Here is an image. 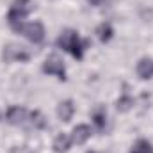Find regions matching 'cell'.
Returning <instances> with one entry per match:
<instances>
[{
    "label": "cell",
    "instance_id": "obj_1",
    "mask_svg": "<svg viewBox=\"0 0 153 153\" xmlns=\"http://www.w3.org/2000/svg\"><path fill=\"white\" fill-rule=\"evenodd\" d=\"M57 46L62 48L64 52L71 53L75 59H82L84 57V50L87 46V41H82L78 32L73 30V29H66L59 38H57Z\"/></svg>",
    "mask_w": 153,
    "mask_h": 153
},
{
    "label": "cell",
    "instance_id": "obj_2",
    "mask_svg": "<svg viewBox=\"0 0 153 153\" xmlns=\"http://www.w3.org/2000/svg\"><path fill=\"white\" fill-rule=\"evenodd\" d=\"M30 11H32V2L30 0H13L11 9L7 13V23H9V27L14 32H18V29L22 27L25 16Z\"/></svg>",
    "mask_w": 153,
    "mask_h": 153
},
{
    "label": "cell",
    "instance_id": "obj_3",
    "mask_svg": "<svg viewBox=\"0 0 153 153\" xmlns=\"http://www.w3.org/2000/svg\"><path fill=\"white\" fill-rule=\"evenodd\" d=\"M43 73L57 76L59 80H66V66H64V61L59 55H55V53L50 55V57H46V61L43 62Z\"/></svg>",
    "mask_w": 153,
    "mask_h": 153
},
{
    "label": "cell",
    "instance_id": "obj_4",
    "mask_svg": "<svg viewBox=\"0 0 153 153\" xmlns=\"http://www.w3.org/2000/svg\"><path fill=\"white\" fill-rule=\"evenodd\" d=\"M20 34H23L30 43H41L45 39V27L41 22H30V23H22L18 29Z\"/></svg>",
    "mask_w": 153,
    "mask_h": 153
},
{
    "label": "cell",
    "instance_id": "obj_5",
    "mask_svg": "<svg viewBox=\"0 0 153 153\" xmlns=\"http://www.w3.org/2000/svg\"><path fill=\"white\" fill-rule=\"evenodd\" d=\"M2 59L5 62H25L29 61V52L18 45H5L2 50Z\"/></svg>",
    "mask_w": 153,
    "mask_h": 153
},
{
    "label": "cell",
    "instance_id": "obj_6",
    "mask_svg": "<svg viewBox=\"0 0 153 153\" xmlns=\"http://www.w3.org/2000/svg\"><path fill=\"white\" fill-rule=\"evenodd\" d=\"M5 119H7V123H9V125L18 126V125H23V123L29 119V112H27V109H25V107L13 105V107H9V109H7V112H5Z\"/></svg>",
    "mask_w": 153,
    "mask_h": 153
},
{
    "label": "cell",
    "instance_id": "obj_7",
    "mask_svg": "<svg viewBox=\"0 0 153 153\" xmlns=\"http://www.w3.org/2000/svg\"><path fill=\"white\" fill-rule=\"evenodd\" d=\"M91 137V126L89 125H76L71 132V141L75 144H84Z\"/></svg>",
    "mask_w": 153,
    "mask_h": 153
},
{
    "label": "cell",
    "instance_id": "obj_8",
    "mask_svg": "<svg viewBox=\"0 0 153 153\" xmlns=\"http://www.w3.org/2000/svg\"><path fill=\"white\" fill-rule=\"evenodd\" d=\"M137 75L141 76L143 80H150L153 78V59L144 57L137 62Z\"/></svg>",
    "mask_w": 153,
    "mask_h": 153
},
{
    "label": "cell",
    "instance_id": "obj_9",
    "mask_svg": "<svg viewBox=\"0 0 153 153\" xmlns=\"http://www.w3.org/2000/svg\"><path fill=\"white\" fill-rule=\"evenodd\" d=\"M73 112H75V105H73L71 100H64V102H61L59 107H57V116H59V119L64 121V123H68V121L73 117Z\"/></svg>",
    "mask_w": 153,
    "mask_h": 153
},
{
    "label": "cell",
    "instance_id": "obj_10",
    "mask_svg": "<svg viewBox=\"0 0 153 153\" xmlns=\"http://www.w3.org/2000/svg\"><path fill=\"white\" fill-rule=\"evenodd\" d=\"M71 137L68 135V134H59L57 137H55V141H53V152L55 153H66L70 150V146H71Z\"/></svg>",
    "mask_w": 153,
    "mask_h": 153
},
{
    "label": "cell",
    "instance_id": "obj_11",
    "mask_svg": "<svg viewBox=\"0 0 153 153\" xmlns=\"http://www.w3.org/2000/svg\"><path fill=\"white\" fill-rule=\"evenodd\" d=\"M96 36H98V39L102 43H109L112 39V36H114V30H112L111 23H100L96 27Z\"/></svg>",
    "mask_w": 153,
    "mask_h": 153
},
{
    "label": "cell",
    "instance_id": "obj_12",
    "mask_svg": "<svg viewBox=\"0 0 153 153\" xmlns=\"http://www.w3.org/2000/svg\"><path fill=\"white\" fill-rule=\"evenodd\" d=\"M93 123L96 125L98 130H103L105 125H107V111L103 107H96L94 112H93Z\"/></svg>",
    "mask_w": 153,
    "mask_h": 153
},
{
    "label": "cell",
    "instance_id": "obj_13",
    "mask_svg": "<svg viewBox=\"0 0 153 153\" xmlns=\"http://www.w3.org/2000/svg\"><path fill=\"white\" fill-rule=\"evenodd\" d=\"M29 123H30V126H34L36 130L46 128V119H45V116L41 114L39 111H34V112L29 114Z\"/></svg>",
    "mask_w": 153,
    "mask_h": 153
},
{
    "label": "cell",
    "instance_id": "obj_14",
    "mask_svg": "<svg viewBox=\"0 0 153 153\" xmlns=\"http://www.w3.org/2000/svg\"><path fill=\"white\" fill-rule=\"evenodd\" d=\"M130 153H153V144L146 139H139L132 148H130Z\"/></svg>",
    "mask_w": 153,
    "mask_h": 153
},
{
    "label": "cell",
    "instance_id": "obj_15",
    "mask_svg": "<svg viewBox=\"0 0 153 153\" xmlns=\"http://www.w3.org/2000/svg\"><path fill=\"white\" fill-rule=\"evenodd\" d=\"M132 107H134V98L128 96V94H123V96L116 102V109H117L119 112H128Z\"/></svg>",
    "mask_w": 153,
    "mask_h": 153
},
{
    "label": "cell",
    "instance_id": "obj_16",
    "mask_svg": "<svg viewBox=\"0 0 153 153\" xmlns=\"http://www.w3.org/2000/svg\"><path fill=\"white\" fill-rule=\"evenodd\" d=\"M11 153H32L27 146H14L13 150H11Z\"/></svg>",
    "mask_w": 153,
    "mask_h": 153
},
{
    "label": "cell",
    "instance_id": "obj_17",
    "mask_svg": "<svg viewBox=\"0 0 153 153\" xmlns=\"http://www.w3.org/2000/svg\"><path fill=\"white\" fill-rule=\"evenodd\" d=\"M87 2H89L91 5H102V4H103L105 0H87Z\"/></svg>",
    "mask_w": 153,
    "mask_h": 153
},
{
    "label": "cell",
    "instance_id": "obj_18",
    "mask_svg": "<svg viewBox=\"0 0 153 153\" xmlns=\"http://www.w3.org/2000/svg\"><path fill=\"white\" fill-rule=\"evenodd\" d=\"M87 153H98V152H87Z\"/></svg>",
    "mask_w": 153,
    "mask_h": 153
}]
</instances>
